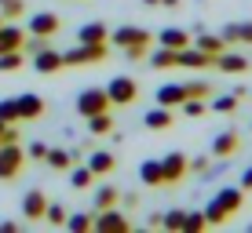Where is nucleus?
I'll list each match as a JSON object with an SVG mask.
<instances>
[{"label": "nucleus", "mask_w": 252, "mask_h": 233, "mask_svg": "<svg viewBox=\"0 0 252 233\" xmlns=\"http://www.w3.org/2000/svg\"><path fill=\"white\" fill-rule=\"evenodd\" d=\"M22 44H26V29L22 26H15V22L0 26V55H4V51H19Z\"/></svg>", "instance_id": "2eb2a0df"}, {"label": "nucleus", "mask_w": 252, "mask_h": 233, "mask_svg": "<svg viewBox=\"0 0 252 233\" xmlns=\"http://www.w3.org/2000/svg\"><path fill=\"white\" fill-rule=\"evenodd\" d=\"M161 7H179V0H161Z\"/></svg>", "instance_id": "de8ad7c7"}, {"label": "nucleus", "mask_w": 252, "mask_h": 233, "mask_svg": "<svg viewBox=\"0 0 252 233\" xmlns=\"http://www.w3.org/2000/svg\"><path fill=\"white\" fill-rule=\"evenodd\" d=\"M158 40H161V48H172V51H179V48L190 44V37H187L183 29H176V26H172V29H161Z\"/></svg>", "instance_id": "5701e85b"}, {"label": "nucleus", "mask_w": 252, "mask_h": 233, "mask_svg": "<svg viewBox=\"0 0 252 233\" xmlns=\"http://www.w3.org/2000/svg\"><path fill=\"white\" fill-rule=\"evenodd\" d=\"M212 62H216V55H208V51L194 48V44H187V48L176 51V66H183V70H208Z\"/></svg>", "instance_id": "423d86ee"}, {"label": "nucleus", "mask_w": 252, "mask_h": 233, "mask_svg": "<svg viewBox=\"0 0 252 233\" xmlns=\"http://www.w3.org/2000/svg\"><path fill=\"white\" fill-rule=\"evenodd\" d=\"M241 201H245V189H241V186H223L220 193L212 197V204L205 208L208 226H223V222H227L230 215L241 208Z\"/></svg>", "instance_id": "f257e3e1"}, {"label": "nucleus", "mask_w": 252, "mask_h": 233, "mask_svg": "<svg viewBox=\"0 0 252 233\" xmlns=\"http://www.w3.org/2000/svg\"><path fill=\"white\" fill-rule=\"evenodd\" d=\"M205 230H208L205 211H187V219H183V233H205Z\"/></svg>", "instance_id": "7c9ffc66"}, {"label": "nucleus", "mask_w": 252, "mask_h": 233, "mask_svg": "<svg viewBox=\"0 0 252 233\" xmlns=\"http://www.w3.org/2000/svg\"><path fill=\"white\" fill-rule=\"evenodd\" d=\"M102 40H110V26L102 22H88L77 29V44H102Z\"/></svg>", "instance_id": "a211bd4d"}, {"label": "nucleus", "mask_w": 252, "mask_h": 233, "mask_svg": "<svg viewBox=\"0 0 252 233\" xmlns=\"http://www.w3.org/2000/svg\"><path fill=\"white\" fill-rule=\"evenodd\" d=\"M44 222H51V226H66V208H63V204H51V201H48Z\"/></svg>", "instance_id": "e433bc0d"}, {"label": "nucleus", "mask_w": 252, "mask_h": 233, "mask_svg": "<svg viewBox=\"0 0 252 233\" xmlns=\"http://www.w3.org/2000/svg\"><path fill=\"white\" fill-rule=\"evenodd\" d=\"M161 171H164V186L179 182V179L190 171V157H183V153H168V157H161Z\"/></svg>", "instance_id": "9d476101"}, {"label": "nucleus", "mask_w": 252, "mask_h": 233, "mask_svg": "<svg viewBox=\"0 0 252 233\" xmlns=\"http://www.w3.org/2000/svg\"><path fill=\"white\" fill-rule=\"evenodd\" d=\"M92 222H95V215H84V211L66 215V230H73V233H88V230H92Z\"/></svg>", "instance_id": "2f4dec72"}, {"label": "nucleus", "mask_w": 252, "mask_h": 233, "mask_svg": "<svg viewBox=\"0 0 252 233\" xmlns=\"http://www.w3.org/2000/svg\"><path fill=\"white\" fill-rule=\"evenodd\" d=\"M241 150V135L238 131H220L212 139V157L216 160H227V157H234V153Z\"/></svg>", "instance_id": "f8f14e48"}, {"label": "nucleus", "mask_w": 252, "mask_h": 233, "mask_svg": "<svg viewBox=\"0 0 252 233\" xmlns=\"http://www.w3.org/2000/svg\"><path fill=\"white\" fill-rule=\"evenodd\" d=\"M0 15H4V22H19L26 15V0H0Z\"/></svg>", "instance_id": "cd10ccee"}, {"label": "nucleus", "mask_w": 252, "mask_h": 233, "mask_svg": "<svg viewBox=\"0 0 252 233\" xmlns=\"http://www.w3.org/2000/svg\"><path fill=\"white\" fill-rule=\"evenodd\" d=\"M179 109H183L187 117H205V113H208L205 99H187V102H183V106H179Z\"/></svg>", "instance_id": "4c0bfd02"}, {"label": "nucleus", "mask_w": 252, "mask_h": 233, "mask_svg": "<svg viewBox=\"0 0 252 233\" xmlns=\"http://www.w3.org/2000/svg\"><path fill=\"white\" fill-rule=\"evenodd\" d=\"M59 26H63V19H59L55 11H37V15H30V26H26V33H37V37H55L59 33Z\"/></svg>", "instance_id": "1a4fd4ad"}, {"label": "nucleus", "mask_w": 252, "mask_h": 233, "mask_svg": "<svg viewBox=\"0 0 252 233\" xmlns=\"http://www.w3.org/2000/svg\"><path fill=\"white\" fill-rule=\"evenodd\" d=\"M146 55H150V44H132V48H125V58H128V62H143Z\"/></svg>", "instance_id": "58836bf2"}, {"label": "nucleus", "mask_w": 252, "mask_h": 233, "mask_svg": "<svg viewBox=\"0 0 252 233\" xmlns=\"http://www.w3.org/2000/svg\"><path fill=\"white\" fill-rule=\"evenodd\" d=\"M190 171H208V157H194L190 160Z\"/></svg>", "instance_id": "c03bdc74"}, {"label": "nucleus", "mask_w": 252, "mask_h": 233, "mask_svg": "<svg viewBox=\"0 0 252 233\" xmlns=\"http://www.w3.org/2000/svg\"><path fill=\"white\" fill-rule=\"evenodd\" d=\"M44 211H48V197L40 193V189H30V193L22 197V215L30 222H40V219H44Z\"/></svg>", "instance_id": "4468645a"}, {"label": "nucleus", "mask_w": 252, "mask_h": 233, "mask_svg": "<svg viewBox=\"0 0 252 233\" xmlns=\"http://www.w3.org/2000/svg\"><path fill=\"white\" fill-rule=\"evenodd\" d=\"M33 70H37V73H44V77L59 73V70H66V62H63V51H51V48L37 51V55H33Z\"/></svg>", "instance_id": "ddd939ff"}, {"label": "nucleus", "mask_w": 252, "mask_h": 233, "mask_svg": "<svg viewBox=\"0 0 252 233\" xmlns=\"http://www.w3.org/2000/svg\"><path fill=\"white\" fill-rule=\"evenodd\" d=\"M88 131H92V135H110V131H114V113H110V109H102V113L88 117Z\"/></svg>", "instance_id": "4be33fe9"}, {"label": "nucleus", "mask_w": 252, "mask_h": 233, "mask_svg": "<svg viewBox=\"0 0 252 233\" xmlns=\"http://www.w3.org/2000/svg\"><path fill=\"white\" fill-rule=\"evenodd\" d=\"M92 230H102V233H128L132 226H128V219H125L117 208H102V211H95Z\"/></svg>", "instance_id": "6e6552de"}, {"label": "nucleus", "mask_w": 252, "mask_h": 233, "mask_svg": "<svg viewBox=\"0 0 252 233\" xmlns=\"http://www.w3.org/2000/svg\"><path fill=\"white\" fill-rule=\"evenodd\" d=\"M106 95H110V106H132L139 99V80H132V77H114Z\"/></svg>", "instance_id": "39448f33"}, {"label": "nucleus", "mask_w": 252, "mask_h": 233, "mask_svg": "<svg viewBox=\"0 0 252 233\" xmlns=\"http://www.w3.org/2000/svg\"><path fill=\"white\" fill-rule=\"evenodd\" d=\"M146 58H150L154 70H172V66H176V51H172V48H158L154 55H146Z\"/></svg>", "instance_id": "c85d7f7f"}, {"label": "nucleus", "mask_w": 252, "mask_h": 233, "mask_svg": "<svg viewBox=\"0 0 252 233\" xmlns=\"http://www.w3.org/2000/svg\"><path fill=\"white\" fill-rule=\"evenodd\" d=\"M22 62H26V51H4L0 55V73H15V70H22Z\"/></svg>", "instance_id": "bb28decb"}, {"label": "nucleus", "mask_w": 252, "mask_h": 233, "mask_svg": "<svg viewBox=\"0 0 252 233\" xmlns=\"http://www.w3.org/2000/svg\"><path fill=\"white\" fill-rule=\"evenodd\" d=\"M172 120H176V117H172V109L168 106H158V109H150V113L143 117V124L150 128V131H168Z\"/></svg>", "instance_id": "aec40b11"}, {"label": "nucleus", "mask_w": 252, "mask_h": 233, "mask_svg": "<svg viewBox=\"0 0 252 233\" xmlns=\"http://www.w3.org/2000/svg\"><path fill=\"white\" fill-rule=\"evenodd\" d=\"M139 179H143V186H164L161 160H143V168H139Z\"/></svg>", "instance_id": "412c9836"}, {"label": "nucleus", "mask_w": 252, "mask_h": 233, "mask_svg": "<svg viewBox=\"0 0 252 233\" xmlns=\"http://www.w3.org/2000/svg\"><path fill=\"white\" fill-rule=\"evenodd\" d=\"M183 102H187V88H183V84H161V88H158V106L179 109Z\"/></svg>", "instance_id": "dca6fc26"}, {"label": "nucleus", "mask_w": 252, "mask_h": 233, "mask_svg": "<svg viewBox=\"0 0 252 233\" xmlns=\"http://www.w3.org/2000/svg\"><path fill=\"white\" fill-rule=\"evenodd\" d=\"M0 120H4V124H19V106H15V99H0Z\"/></svg>", "instance_id": "f704fd0d"}, {"label": "nucleus", "mask_w": 252, "mask_h": 233, "mask_svg": "<svg viewBox=\"0 0 252 233\" xmlns=\"http://www.w3.org/2000/svg\"><path fill=\"white\" fill-rule=\"evenodd\" d=\"M88 168L95 171V179H102V175H110V171H117V157L110 150H95L88 157Z\"/></svg>", "instance_id": "f3484780"}, {"label": "nucleus", "mask_w": 252, "mask_h": 233, "mask_svg": "<svg viewBox=\"0 0 252 233\" xmlns=\"http://www.w3.org/2000/svg\"><path fill=\"white\" fill-rule=\"evenodd\" d=\"M241 189H252V168L245 171V175H241Z\"/></svg>", "instance_id": "a18cd8bd"}, {"label": "nucleus", "mask_w": 252, "mask_h": 233, "mask_svg": "<svg viewBox=\"0 0 252 233\" xmlns=\"http://www.w3.org/2000/svg\"><path fill=\"white\" fill-rule=\"evenodd\" d=\"M48 168H55V171H69L73 168V153L69 150H48Z\"/></svg>", "instance_id": "393cba45"}, {"label": "nucleus", "mask_w": 252, "mask_h": 233, "mask_svg": "<svg viewBox=\"0 0 252 233\" xmlns=\"http://www.w3.org/2000/svg\"><path fill=\"white\" fill-rule=\"evenodd\" d=\"M110 44L114 48H132V44H150V33L143 29V26H117L114 33H110Z\"/></svg>", "instance_id": "0eeeda50"}, {"label": "nucleus", "mask_w": 252, "mask_h": 233, "mask_svg": "<svg viewBox=\"0 0 252 233\" xmlns=\"http://www.w3.org/2000/svg\"><path fill=\"white\" fill-rule=\"evenodd\" d=\"M15 106H19V120H37V117H44V99L40 95H33V91H26V95H15Z\"/></svg>", "instance_id": "9b49d317"}, {"label": "nucleus", "mask_w": 252, "mask_h": 233, "mask_svg": "<svg viewBox=\"0 0 252 233\" xmlns=\"http://www.w3.org/2000/svg\"><path fill=\"white\" fill-rule=\"evenodd\" d=\"M194 48L208 51V55H220V51H227V44H223V37H212V33H197Z\"/></svg>", "instance_id": "a878e982"}, {"label": "nucleus", "mask_w": 252, "mask_h": 233, "mask_svg": "<svg viewBox=\"0 0 252 233\" xmlns=\"http://www.w3.org/2000/svg\"><path fill=\"white\" fill-rule=\"evenodd\" d=\"M0 26H4V15H0Z\"/></svg>", "instance_id": "8fccbe9b"}, {"label": "nucleus", "mask_w": 252, "mask_h": 233, "mask_svg": "<svg viewBox=\"0 0 252 233\" xmlns=\"http://www.w3.org/2000/svg\"><path fill=\"white\" fill-rule=\"evenodd\" d=\"M183 88H187V99H208L212 95V84H205V80H190Z\"/></svg>", "instance_id": "c9c22d12"}, {"label": "nucleus", "mask_w": 252, "mask_h": 233, "mask_svg": "<svg viewBox=\"0 0 252 233\" xmlns=\"http://www.w3.org/2000/svg\"><path fill=\"white\" fill-rule=\"evenodd\" d=\"M220 37H223V44H241V37H238V22H234V26H223V33H220Z\"/></svg>", "instance_id": "79ce46f5"}, {"label": "nucleus", "mask_w": 252, "mask_h": 233, "mask_svg": "<svg viewBox=\"0 0 252 233\" xmlns=\"http://www.w3.org/2000/svg\"><path fill=\"white\" fill-rule=\"evenodd\" d=\"M0 233H19V226L15 222H0Z\"/></svg>", "instance_id": "49530a36"}, {"label": "nucleus", "mask_w": 252, "mask_h": 233, "mask_svg": "<svg viewBox=\"0 0 252 233\" xmlns=\"http://www.w3.org/2000/svg\"><path fill=\"white\" fill-rule=\"evenodd\" d=\"M102 109H110V95H106V88H88V91L77 95V113H81L84 120L95 117V113H102Z\"/></svg>", "instance_id": "20e7f679"}, {"label": "nucleus", "mask_w": 252, "mask_h": 233, "mask_svg": "<svg viewBox=\"0 0 252 233\" xmlns=\"http://www.w3.org/2000/svg\"><path fill=\"white\" fill-rule=\"evenodd\" d=\"M44 157H48V142H30L26 160H44Z\"/></svg>", "instance_id": "ea45409f"}, {"label": "nucleus", "mask_w": 252, "mask_h": 233, "mask_svg": "<svg viewBox=\"0 0 252 233\" xmlns=\"http://www.w3.org/2000/svg\"><path fill=\"white\" fill-rule=\"evenodd\" d=\"M183 219H187V211L172 208V211H164V215H161V226H164V230H176V233H183Z\"/></svg>", "instance_id": "72a5a7b5"}, {"label": "nucleus", "mask_w": 252, "mask_h": 233, "mask_svg": "<svg viewBox=\"0 0 252 233\" xmlns=\"http://www.w3.org/2000/svg\"><path fill=\"white\" fill-rule=\"evenodd\" d=\"M117 201H121V193L114 186H99L95 189V211H102V208H117Z\"/></svg>", "instance_id": "b1692460"}, {"label": "nucleus", "mask_w": 252, "mask_h": 233, "mask_svg": "<svg viewBox=\"0 0 252 233\" xmlns=\"http://www.w3.org/2000/svg\"><path fill=\"white\" fill-rule=\"evenodd\" d=\"M238 37L241 44H252V22H238Z\"/></svg>", "instance_id": "37998d69"}, {"label": "nucleus", "mask_w": 252, "mask_h": 233, "mask_svg": "<svg viewBox=\"0 0 252 233\" xmlns=\"http://www.w3.org/2000/svg\"><path fill=\"white\" fill-rule=\"evenodd\" d=\"M95 182V171L88 168V164H84V168H73V171H69V186H73V189H88Z\"/></svg>", "instance_id": "c756f323"}, {"label": "nucleus", "mask_w": 252, "mask_h": 233, "mask_svg": "<svg viewBox=\"0 0 252 233\" xmlns=\"http://www.w3.org/2000/svg\"><path fill=\"white\" fill-rule=\"evenodd\" d=\"M238 95H220V99H212V106H208V109H212V113H234V109H238Z\"/></svg>", "instance_id": "473e14b6"}, {"label": "nucleus", "mask_w": 252, "mask_h": 233, "mask_svg": "<svg viewBox=\"0 0 252 233\" xmlns=\"http://www.w3.org/2000/svg\"><path fill=\"white\" fill-rule=\"evenodd\" d=\"M4 142H19V128L0 120V146H4Z\"/></svg>", "instance_id": "a19ab883"}, {"label": "nucleus", "mask_w": 252, "mask_h": 233, "mask_svg": "<svg viewBox=\"0 0 252 233\" xmlns=\"http://www.w3.org/2000/svg\"><path fill=\"white\" fill-rule=\"evenodd\" d=\"M143 4H146V7H158V4H161V0H143Z\"/></svg>", "instance_id": "09e8293b"}, {"label": "nucleus", "mask_w": 252, "mask_h": 233, "mask_svg": "<svg viewBox=\"0 0 252 233\" xmlns=\"http://www.w3.org/2000/svg\"><path fill=\"white\" fill-rule=\"evenodd\" d=\"M106 55H110V40H102V44H77V48L63 51V62L66 66H95Z\"/></svg>", "instance_id": "7ed1b4c3"}, {"label": "nucleus", "mask_w": 252, "mask_h": 233, "mask_svg": "<svg viewBox=\"0 0 252 233\" xmlns=\"http://www.w3.org/2000/svg\"><path fill=\"white\" fill-rule=\"evenodd\" d=\"M212 66H216V70H223V73H245L249 70V58L245 55H230V51H220Z\"/></svg>", "instance_id": "6ab92c4d"}, {"label": "nucleus", "mask_w": 252, "mask_h": 233, "mask_svg": "<svg viewBox=\"0 0 252 233\" xmlns=\"http://www.w3.org/2000/svg\"><path fill=\"white\" fill-rule=\"evenodd\" d=\"M22 168H26V150L19 142H4V146H0V182L19 179Z\"/></svg>", "instance_id": "f03ea898"}]
</instances>
